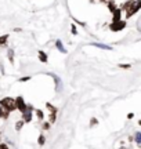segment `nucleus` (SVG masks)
Wrapping results in <instances>:
<instances>
[{"label":"nucleus","mask_w":141,"mask_h":149,"mask_svg":"<svg viewBox=\"0 0 141 149\" xmlns=\"http://www.w3.org/2000/svg\"><path fill=\"white\" fill-rule=\"evenodd\" d=\"M141 7V0H129V1H126L125 6H123V8L126 10V17L127 18H130L133 14H136L137 11L140 10Z\"/></svg>","instance_id":"obj_1"},{"label":"nucleus","mask_w":141,"mask_h":149,"mask_svg":"<svg viewBox=\"0 0 141 149\" xmlns=\"http://www.w3.org/2000/svg\"><path fill=\"white\" fill-rule=\"evenodd\" d=\"M0 107L4 108L7 112L14 111V109H15V100H13L10 97H6V98H3V100L0 101Z\"/></svg>","instance_id":"obj_2"},{"label":"nucleus","mask_w":141,"mask_h":149,"mask_svg":"<svg viewBox=\"0 0 141 149\" xmlns=\"http://www.w3.org/2000/svg\"><path fill=\"white\" fill-rule=\"evenodd\" d=\"M125 28H126V22L125 21L112 22V24L109 25V29H111L112 32H118V31H122V29H125Z\"/></svg>","instance_id":"obj_3"},{"label":"nucleus","mask_w":141,"mask_h":149,"mask_svg":"<svg viewBox=\"0 0 141 149\" xmlns=\"http://www.w3.org/2000/svg\"><path fill=\"white\" fill-rule=\"evenodd\" d=\"M32 109L33 108L31 107V105H28L27 107V111L22 112V116H24V123H29L31 120H32Z\"/></svg>","instance_id":"obj_4"},{"label":"nucleus","mask_w":141,"mask_h":149,"mask_svg":"<svg viewBox=\"0 0 141 149\" xmlns=\"http://www.w3.org/2000/svg\"><path fill=\"white\" fill-rule=\"evenodd\" d=\"M27 104H25V101H24V98L22 97H18V98H15V108H18L20 109V112H25L27 111Z\"/></svg>","instance_id":"obj_5"},{"label":"nucleus","mask_w":141,"mask_h":149,"mask_svg":"<svg viewBox=\"0 0 141 149\" xmlns=\"http://www.w3.org/2000/svg\"><path fill=\"white\" fill-rule=\"evenodd\" d=\"M112 13H114V18H112V22L120 21V17H122V10H120V8H116V10H114Z\"/></svg>","instance_id":"obj_6"},{"label":"nucleus","mask_w":141,"mask_h":149,"mask_svg":"<svg viewBox=\"0 0 141 149\" xmlns=\"http://www.w3.org/2000/svg\"><path fill=\"white\" fill-rule=\"evenodd\" d=\"M55 46H57V48L60 50L61 53H64V54L66 53V48L62 46V42H61V40H57V42H55Z\"/></svg>","instance_id":"obj_7"},{"label":"nucleus","mask_w":141,"mask_h":149,"mask_svg":"<svg viewBox=\"0 0 141 149\" xmlns=\"http://www.w3.org/2000/svg\"><path fill=\"white\" fill-rule=\"evenodd\" d=\"M93 46H94V47H98V48H103V50H112V47H109L107 44H103V43H94Z\"/></svg>","instance_id":"obj_8"},{"label":"nucleus","mask_w":141,"mask_h":149,"mask_svg":"<svg viewBox=\"0 0 141 149\" xmlns=\"http://www.w3.org/2000/svg\"><path fill=\"white\" fill-rule=\"evenodd\" d=\"M51 76H53V79L55 80V84H57L55 88H57V91H60L61 90V79L58 77V76H55V74H51Z\"/></svg>","instance_id":"obj_9"},{"label":"nucleus","mask_w":141,"mask_h":149,"mask_svg":"<svg viewBox=\"0 0 141 149\" xmlns=\"http://www.w3.org/2000/svg\"><path fill=\"white\" fill-rule=\"evenodd\" d=\"M39 59L42 61V62H47V55L44 51H39Z\"/></svg>","instance_id":"obj_10"},{"label":"nucleus","mask_w":141,"mask_h":149,"mask_svg":"<svg viewBox=\"0 0 141 149\" xmlns=\"http://www.w3.org/2000/svg\"><path fill=\"white\" fill-rule=\"evenodd\" d=\"M107 3H108V8L111 11H114V10H116V8H118V7H116V4H115L114 0H109V1H107Z\"/></svg>","instance_id":"obj_11"},{"label":"nucleus","mask_w":141,"mask_h":149,"mask_svg":"<svg viewBox=\"0 0 141 149\" xmlns=\"http://www.w3.org/2000/svg\"><path fill=\"white\" fill-rule=\"evenodd\" d=\"M44 142H46V137H44V135H39V138H38V144L40 145V146H43Z\"/></svg>","instance_id":"obj_12"},{"label":"nucleus","mask_w":141,"mask_h":149,"mask_svg":"<svg viewBox=\"0 0 141 149\" xmlns=\"http://www.w3.org/2000/svg\"><path fill=\"white\" fill-rule=\"evenodd\" d=\"M7 39H8V35H3V36H0V44H1V46H4L6 43H7Z\"/></svg>","instance_id":"obj_13"},{"label":"nucleus","mask_w":141,"mask_h":149,"mask_svg":"<svg viewBox=\"0 0 141 149\" xmlns=\"http://www.w3.org/2000/svg\"><path fill=\"white\" fill-rule=\"evenodd\" d=\"M22 126H24V120H20V122H17L15 123V130L17 131H20L22 128Z\"/></svg>","instance_id":"obj_14"},{"label":"nucleus","mask_w":141,"mask_h":149,"mask_svg":"<svg viewBox=\"0 0 141 149\" xmlns=\"http://www.w3.org/2000/svg\"><path fill=\"white\" fill-rule=\"evenodd\" d=\"M55 117H57V115H55V112H51V113H50V122H49L50 124L55 122Z\"/></svg>","instance_id":"obj_15"},{"label":"nucleus","mask_w":141,"mask_h":149,"mask_svg":"<svg viewBox=\"0 0 141 149\" xmlns=\"http://www.w3.org/2000/svg\"><path fill=\"white\" fill-rule=\"evenodd\" d=\"M136 142L137 145H141V133H136Z\"/></svg>","instance_id":"obj_16"},{"label":"nucleus","mask_w":141,"mask_h":149,"mask_svg":"<svg viewBox=\"0 0 141 149\" xmlns=\"http://www.w3.org/2000/svg\"><path fill=\"white\" fill-rule=\"evenodd\" d=\"M46 107L49 108V109H50V111H51V112H57V109H55V108L53 107V105H51V104H49V102H47V104H46Z\"/></svg>","instance_id":"obj_17"},{"label":"nucleus","mask_w":141,"mask_h":149,"mask_svg":"<svg viewBox=\"0 0 141 149\" xmlns=\"http://www.w3.org/2000/svg\"><path fill=\"white\" fill-rule=\"evenodd\" d=\"M96 124H98V120L96 117H93L91 120H90V126H96Z\"/></svg>","instance_id":"obj_18"},{"label":"nucleus","mask_w":141,"mask_h":149,"mask_svg":"<svg viewBox=\"0 0 141 149\" xmlns=\"http://www.w3.org/2000/svg\"><path fill=\"white\" fill-rule=\"evenodd\" d=\"M8 58H10V62L13 64V62H14V58H13V50H8Z\"/></svg>","instance_id":"obj_19"},{"label":"nucleus","mask_w":141,"mask_h":149,"mask_svg":"<svg viewBox=\"0 0 141 149\" xmlns=\"http://www.w3.org/2000/svg\"><path fill=\"white\" fill-rule=\"evenodd\" d=\"M36 115H38L39 119H43V116H44V115H43V112L40 111V109H38V111H36Z\"/></svg>","instance_id":"obj_20"},{"label":"nucleus","mask_w":141,"mask_h":149,"mask_svg":"<svg viewBox=\"0 0 141 149\" xmlns=\"http://www.w3.org/2000/svg\"><path fill=\"white\" fill-rule=\"evenodd\" d=\"M120 68H123V69H129V68H130V65L129 64H122V65H119Z\"/></svg>","instance_id":"obj_21"},{"label":"nucleus","mask_w":141,"mask_h":149,"mask_svg":"<svg viewBox=\"0 0 141 149\" xmlns=\"http://www.w3.org/2000/svg\"><path fill=\"white\" fill-rule=\"evenodd\" d=\"M50 128V123H44L43 124V130H49Z\"/></svg>","instance_id":"obj_22"},{"label":"nucleus","mask_w":141,"mask_h":149,"mask_svg":"<svg viewBox=\"0 0 141 149\" xmlns=\"http://www.w3.org/2000/svg\"><path fill=\"white\" fill-rule=\"evenodd\" d=\"M27 80H31V77H29V76H27V77H21L20 81H27Z\"/></svg>","instance_id":"obj_23"},{"label":"nucleus","mask_w":141,"mask_h":149,"mask_svg":"<svg viewBox=\"0 0 141 149\" xmlns=\"http://www.w3.org/2000/svg\"><path fill=\"white\" fill-rule=\"evenodd\" d=\"M0 149H8V146L6 144H0Z\"/></svg>","instance_id":"obj_24"},{"label":"nucleus","mask_w":141,"mask_h":149,"mask_svg":"<svg viewBox=\"0 0 141 149\" xmlns=\"http://www.w3.org/2000/svg\"><path fill=\"white\" fill-rule=\"evenodd\" d=\"M70 31H72V33H73V35H76V28H75V25H73V26H72V29H70Z\"/></svg>","instance_id":"obj_25"},{"label":"nucleus","mask_w":141,"mask_h":149,"mask_svg":"<svg viewBox=\"0 0 141 149\" xmlns=\"http://www.w3.org/2000/svg\"><path fill=\"white\" fill-rule=\"evenodd\" d=\"M133 117H134V115H133V113H129V115H127V119H133Z\"/></svg>","instance_id":"obj_26"},{"label":"nucleus","mask_w":141,"mask_h":149,"mask_svg":"<svg viewBox=\"0 0 141 149\" xmlns=\"http://www.w3.org/2000/svg\"><path fill=\"white\" fill-rule=\"evenodd\" d=\"M1 115H3V109H1V107H0V117H1Z\"/></svg>","instance_id":"obj_27"},{"label":"nucleus","mask_w":141,"mask_h":149,"mask_svg":"<svg viewBox=\"0 0 141 149\" xmlns=\"http://www.w3.org/2000/svg\"><path fill=\"white\" fill-rule=\"evenodd\" d=\"M91 1H93V0H91Z\"/></svg>","instance_id":"obj_28"}]
</instances>
